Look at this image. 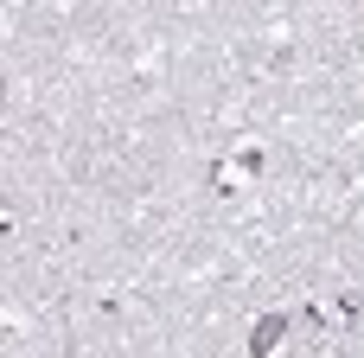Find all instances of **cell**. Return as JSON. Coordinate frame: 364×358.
<instances>
[{
    "instance_id": "obj_1",
    "label": "cell",
    "mask_w": 364,
    "mask_h": 358,
    "mask_svg": "<svg viewBox=\"0 0 364 358\" xmlns=\"http://www.w3.org/2000/svg\"><path fill=\"white\" fill-rule=\"evenodd\" d=\"M288 339V314H262L250 327V358H275V346Z\"/></svg>"
},
{
    "instance_id": "obj_2",
    "label": "cell",
    "mask_w": 364,
    "mask_h": 358,
    "mask_svg": "<svg viewBox=\"0 0 364 358\" xmlns=\"http://www.w3.org/2000/svg\"><path fill=\"white\" fill-rule=\"evenodd\" d=\"M0 102H6V83H0Z\"/></svg>"
}]
</instances>
